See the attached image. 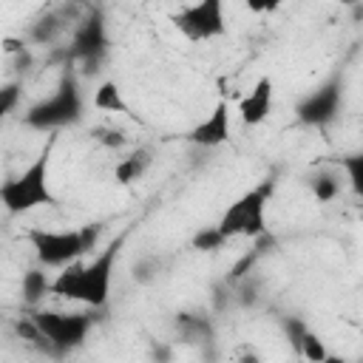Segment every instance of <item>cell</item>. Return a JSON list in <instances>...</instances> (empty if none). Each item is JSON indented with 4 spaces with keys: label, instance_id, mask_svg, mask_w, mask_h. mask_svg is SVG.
<instances>
[{
    "label": "cell",
    "instance_id": "obj_13",
    "mask_svg": "<svg viewBox=\"0 0 363 363\" xmlns=\"http://www.w3.org/2000/svg\"><path fill=\"white\" fill-rule=\"evenodd\" d=\"M91 105L102 113H116V116H133L130 113V105L128 99L122 96V88L116 79H102L96 88H94V96H91Z\"/></svg>",
    "mask_w": 363,
    "mask_h": 363
},
{
    "label": "cell",
    "instance_id": "obj_5",
    "mask_svg": "<svg viewBox=\"0 0 363 363\" xmlns=\"http://www.w3.org/2000/svg\"><path fill=\"white\" fill-rule=\"evenodd\" d=\"M96 233L99 224H85L79 230H45V227H31L26 233L34 255H37V267L43 269H62L74 261H79L94 244H96Z\"/></svg>",
    "mask_w": 363,
    "mask_h": 363
},
{
    "label": "cell",
    "instance_id": "obj_15",
    "mask_svg": "<svg viewBox=\"0 0 363 363\" xmlns=\"http://www.w3.org/2000/svg\"><path fill=\"white\" fill-rule=\"evenodd\" d=\"M309 193L320 201V204H329L340 196V176L335 170H318L309 176Z\"/></svg>",
    "mask_w": 363,
    "mask_h": 363
},
{
    "label": "cell",
    "instance_id": "obj_22",
    "mask_svg": "<svg viewBox=\"0 0 363 363\" xmlns=\"http://www.w3.org/2000/svg\"><path fill=\"white\" fill-rule=\"evenodd\" d=\"M94 139H96L102 147H113V150H116V147H122V145L128 142V139H125V133H122V130H116V128H96V130H94Z\"/></svg>",
    "mask_w": 363,
    "mask_h": 363
},
{
    "label": "cell",
    "instance_id": "obj_17",
    "mask_svg": "<svg viewBox=\"0 0 363 363\" xmlns=\"http://www.w3.org/2000/svg\"><path fill=\"white\" fill-rule=\"evenodd\" d=\"M224 247H227V238L218 233L216 224L199 227V230L190 235V250H196V252H218V250H224Z\"/></svg>",
    "mask_w": 363,
    "mask_h": 363
},
{
    "label": "cell",
    "instance_id": "obj_7",
    "mask_svg": "<svg viewBox=\"0 0 363 363\" xmlns=\"http://www.w3.org/2000/svg\"><path fill=\"white\" fill-rule=\"evenodd\" d=\"M173 28L187 43H207L227 34V14L221 0H199L170 14Z\"/></svg>",
    "mask_w": 363,
    "mask_h": 363
},
{
    "label": "cell",
    "instance_id": "obj_24",
    "mask_svg": "<svg viewBox=\"0 0 363 363\" xmlns=\"http://www.w3.org/2000/svg\"><path fill=\"white\" fill-rule=\"evenodd\" d=\"M153 354H156V360H162V363H170V357H173V349H170L167 343H159V346H153Z\"/></svg>",
    "mask_w": 363,
    "mask_h": 363
},
{
    "label": "cell",
    "instance_id": "obj_23",
    "mask_svg": "<svg viewBox=\"0 0 363 363\" xmlns=\"http://www.w3.org/2000/svg\"><path fill=\"white\" fill-rule=\"evenodd\" d=\"M233 363H261V354L252 343H238L233 349Z\"/></svg>",
    "mask_w": 363,
    "mask_h": 363
},
{
    "label": "cell",
    "instance_id": "obj_1",
    "mask_svg": "<svg viewBox=\"0 0 363 363\" xmlns=\"http://www.w3.org/2000/svg\"><path fill=\"white\" fill-rule=\"evenodd\" d=\"M122 244H125V233L116 235L111 244H105L91 261H74L62 267L51 278V295L62 301H77L91 312L105 309L111 301V286H113V272H116Z\"/></svg>",
    "mask_w": 363,
    "mask_h": 363
},
{
    "label": "cell",
    "instance_id": "obj_20",
    "mask_svg": "<svg viewBox=\"0 0 363 363\" xmlns=\"http://www.w3.org/2000/svg\"><path fill=\"white\" fill-rule=\"evenodd\" d=\"M159 258L156 255H142L136 264H133V281L136 284H153L159 278Z\"/></svg>",
    "mask_w": 363,
    "mask_h": 363
},
{
    "label": "cell",
    "instance_id": "obj_16",
    "mask_svg": "<svg viewBox=\"0 0 363 363\" xmlns=\"http://www.w3.org/2000/svg\"><path fill=\"white\" fill-rule=\"evenodd\" d=\"M295 354L303 360V363H323V357L329 354V346L326 340L315 332V329H306L295 346Z\"/></svg>",
    "mask_w": 363,
    "mask_h": 363
},
{
    "label": "cell",
    "instance_id": "obj_14",
    "mask_svg": "<svg viewBox=\"0 0 363 363\" xmlns=\"http://www.w3.org/2000/svg\"><path fill=\"white\" fill-rule=\"evenodd\" d=\"M51 295V278L45 275L43 267H31L20 278V298L28 309H40V303Z\"/></svg>",
    "mask_w": 363,
    "mask_h": 363
},
{
    "label": "cell",
    "instance_id": "obj_4",
    "mask_svg": "<svg viewBox=\"0 0 363 363\" xmlns=\"http://www.w3.org/2000/svg\"><path fill=\"white\" fill-rule=\"evenodd\" d=\"M275 196V179H261L258 184H252L250 190H244L233 204H227V210L221 213V218L216 221L218 233L233 241V238H261L267 235V207L269 199Z\"/></svg>",
    "mask_w": 363,
    "mask_h": 363
},
{
    "label": "cell",
    "instance_id": "obj_26",
    "mask_svg": "<svg viewBox=\"0 0 363 363\" xmlns=\"http://www.w3.org/2000/svg\"><path fill=\"white\" fill-rule=\"evenodd\" d=\"M6 116H9V111H6V108H3V105H0V122H3V119H6Z\"/></svg>",
    "mask_w": 363,
    "mask_h": 363
},
{
    "label": "cell",
    "instance_id": "obj_18",
    "mask_svg": "<svg viewBox=\"0 0 363 363\" xmlns=\"http://www.w3.org/2000/svg\"><path fill=\"white\" fill-rule=\"evenodd\" d=\"M340 170L346 173L352 190L360 196L363 193V156L360 153H352V156H343L340 159Z\"/></svg>",
    "mask_w": 363,
    "mask_h": 363
},
{
    "label": "cell",
    "instance_id": "obj_21",
    "mask_svg": "<svg viewBox=\"0 0 363 363\" xmlns=\"http://www.w3.org/2000/svg\"><path fill=\"white\" fill-rule=\"evenodd\" d=\"M20 96H23V82H20V79H11V82H3V85H0V105H3L9 113L20 105Z\"/></svg>",
    "mask_w": 363,
    "mask_h": 363
},
{
    "label": "cell",
    "instance_id": "obj_2",
    "mask_svg": "<svg viewBox=\"0 0 363 363\" xmlns=\"http://www.w3.org/2000/svg\"><path fill=\"white\" fill-rule=\"evenodd\" d=\"M51 147H54V139L45 142V147L11 179H6L0 184V204L9 216H26L31 210H40V207H54L57 204V196L51 190V182H48V173H51Z\"/></svg>",
    "mask_w": 363,
    "mask_h": 363
},
{
    "label": "cell",
    "instance_id": "obj_9",
    "mask_svg": "<svg viewBox=\"0 0 363 363\" xmlns=\"http://www.w3.org/2000/svg\"><path fill=\"white\" fill-rule=\"evenodd\" d=\"M108 54V28L102 23V17L94 11L88 14L77 31H74V40H71V48H68V57L71 60H79L85 65V74H96L99 71V62L105 60Z\"/></svg>",
    "mask_w": 363,
    "mask_h": 363
},
{
    "label": "cell",
    "instance_id": "obj_10",
    "mask_svg": "<svg viewBox=\"0 0 363 363\" xmlns=\"http://www.w3.org/2000/svg\"><path fill=\"white\" fill-rule=\"evenodd\" d=\"M184 139L190 145H196V147H218V145H227L233 139V111H230L227 96H218L216 105H213V111L196 128H190Z\"/></svg>",
    "mask_w": 363,
    "mask_h": 363
},
{
    "label": "cell",
    "instance_id": "obj_25",
    "mask_svg": "<svg viewBox=\"0 0 363 363\" xmlns=\"http://www.w3.org/2000/svg\"><path fill=\"white\" fill-rule=\"evenodd\" d=\"M323 363H349L346 357H340V354H335V352H329L326 357H323Z\"/></svg>",
    "mask_w": 363,
    "mask_h": 363
},
{
    "label": "cell",
    "instance_id": "obj_3",
    "mask_svg": "<svg viewBox=\"0 0 363 363\" xmlns=\"http://www.w3.org/2000/svg\"><path fill=\"white\" fill-rule=\"evenodd\" d=\"M82 88H79V77L74 71H62L57 88L43 96L40 102H34L26 113H23V125L31 130H43V133H54L60 128H71L82 119Z\"/></svg>",
    "mask_w": 363,
    "mask_h": 363
},
{
    "label": "cell",
    "instance_id": "obj_8",
    "mask_svg": "<svg viewBox=\"0 0 363 363\" xmlns=\"http://www.w3.org/2000/svg\"><path fill=\"white\" fill-rule=\"evenodd\" d=\"M340 105H343V79L340 74H332L295 102V119L306 128H329L337 119Z\"/></svg>",
    "mask_w": 363,
    "mask_h": 363
},
{
    "label": "cell",
    "instance_id": "obj_6",
    "mask_svg": "<svg viewBox=\"0 0 363 363\" xmlns=\"http://www.w3.org/2000/svg\"><path fill=\"white\" fill-rule=\"evenodd\" d=\"M28 318L45 337L51 354H68L79 349L94 329V312H57V309H31Z\"/></svg>",
    "mask_w": 363,
    "mask_h": 363
},
{
    "label": "cell",
    "instance_id": "obj_11",
    "mask_svg": "<svg viewBox=\"0 0 363 363\" xmlns=\"http://www.w3.org/2000/svg\"><path fill=\"white\" fill-rule=\"evenodd\" d=\"M272 105H275V82H272L269 74H261L252 82V88L238 102V119H241V125H247V128L264 125L267 116L272 113Z\"/></svg>",
    "mask_w": 363,
    "mask_h": 363
},
{
    "label": "cell",
    "instance_id": "obj_19",
    "mask_svg": "<svg viewBox=\"0 0 363 363\" xmlns=\"http://www.w3.org/2000/svg\"><path fill=\"white\" fill-rule=\"evenodd\" d=\"M60 31H62V23H60L54 14H48V17H43V20H37L28 34H31V43H51Z\"/></svg>",
    "mask_w": 363,
    "mask_h": 363
},
{
    "label": "cell",
    "instance_id": "obj_12",
    "mask_svg": "<svg viewBox=\"0 0 363 363\" xmlns=\"http://www.w3.org/2000/svg\"><path fill=\"white\" fill-rule=\"evenodd\" d=\"M150 162H153V153H150V147H136L133 153L122 156V159H119V162L111 167V176H113V182H116V184L128 187V184L139 182V179L147 173Z\"/></svg>",
    "mask_w": 363,
    "mask_h": 363
}]
</instances>
